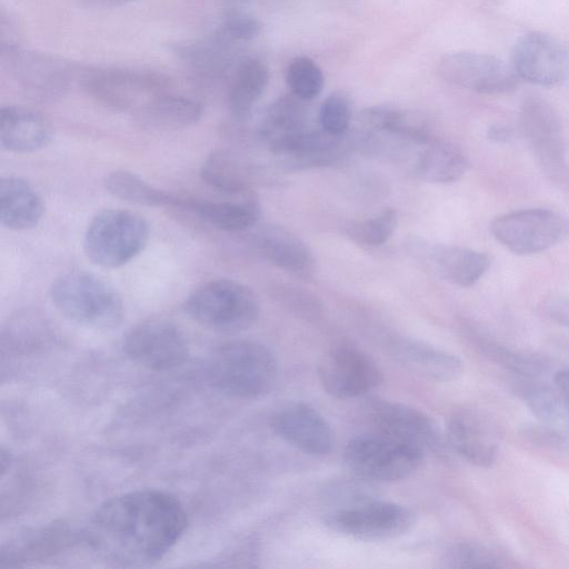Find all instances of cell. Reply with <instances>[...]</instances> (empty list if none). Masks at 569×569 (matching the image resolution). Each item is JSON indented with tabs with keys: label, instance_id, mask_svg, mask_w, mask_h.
Returning a JSON list of instances; mask_svg holds the SVG:
<instances>
[{
	"label": "cell",
	"instance_id": "1",
	"mask_svg": "<svg viewBox=\"0 0 569 569\" xmlns=\"http://www.w3.org/2000/svg\"><path fill=\"white\" fill-rule=\"evenodd\" d=\"M186 528V511L174 496L141 489L102 502L89 519L82 538L104 560L138 567L161 559Z\"/></svg>",
	"mask_w": 569,
	"mask_h": 569
},
{
	"label": "cell",
	"instance_id": "2",
	"mask_svg": "<svg viewBox=\"0 0 569 569\" xmlns=\"http://www.w3.org/2000/svg\"><path fill=\"white\" fill-rule=\"evenodd\" d=\"M207 373L211 386L220 392L240 399H256L272 389L278 362L263 343L233 340L212 351Z\"/></svg>",
	"mask_w": 569,
	"mask_h": 569
},
{
	"label": "cell",
	"instance_id": "3",
	"mask_svg": "<svg viewBox=\"0 0 569 569\" xmlns=\"http://www.w3.org/2000/svg\"><path fill=\"white\" fill-rule=\"evenodd\" d=\"M50 299L68 320L91 329H114L123 320L124 305L118 291L98 276L71 270L50 287Z\"/></svg>",
	"mask_w": 569,
	"mask_h": 569
},
{
	"label": "cell",
	"instance_id": "4",
	"mask_svg": "<svg viewBox=\"0 0 569 569\" xmlns=\"http://www.w3.org/2000/svg\"><path fill=\"white\" fill-rule=\"evenodd\" d=\"M183 310L203 327L233 333L256 322L259 302L246 284L231 279H213L197 287L186 298Z\"/></svg>",
	"mask_w": 569,
	"mask_h": 569
},
{
	"label": "cell",
	"instance_id": "5",
	"mask_svg": "<svg viewBox=\"0 0 569 569\" xmlns=\"http://www.w3.org/2000/svg\"><path fill=\"white\" fill-rule=\"evenodd\" d=\"M149 237V224L140 214L123 209H104L88 223L83 249L93 264L116 269L140 254Z\"/></svg>",
	"mask_w": 569,
	"mask_h": 569
},
{
	"label": "cell",
	"instance_id": "6",
	"mask_svg": "<svg viewBox=\"0 0 569 569\" xmlns=\"http://www.w3.org/2000/svg\"><path fill=\"white\" fill-rule=\"evenodd\" d=\"M423 455L421 448L377 430L350 439L343 459L359 478L396 482L411 477L421 466Z\"/></svg>",
	"mask_w": 569,
	"mask_h": 569
},
{
	"label": "cell",
	"instance_id": "7",
	"mask_svg": "<svg viewBox=\"0 0 569 569\" xmlns=\"http://www.w3.org/2000/svg\"><path fill=\"white\" fill-rule=\"evenodd\" d=\"M417 522L408 507L385 500L358 498L323 517L330 530L362 541H386L410 532Z\"/></svg>",
	"mask_w": 569,
	"mask_h": 569
},
{
	"label": "cell",
	"instance_id": "8",
	"mask_svg": "<svg viewBox=\"0 0 569 569\" xmlns=\"http://www.w3.org/2000/svg\"><path fill=\"white\" fill-rule=\"evenodd\" d=\"M520 130L541 171L553 183L569 188V162L560 119L551 104L537 94L520 106Z\"/></svg>",
	"mask_w": 569,
	"mask_h": 569
},
{
	"label": "cell",
	"instance_id": "9",
	"mask_svg": "<svg viewBox=\"0 0 569 569\" xmlns=\"http://www.w3.org/2000/svg\"><path fill=\"white\" fill-rule=\"evenodd\" d=\"M490 232L509 251L535 254L569 239V217L547 208L513 210L496 217Z\"/></svg>",
	"mask_w": 569,
	"mask_h": 569
},
{
	"label": "cell",
	"instance_id": "10",
	"mask_svg": "<svg viewBox=\"0 0 569 569\" xmlns=\"http://www.w3.org/2000/svg\"><path fill=\"white\" fill-rule=\"evenodd\" d=\"M81 86L100 104L134 112L151 98L167 92L169 79L147 69L98 67L83 72Z\"/></svg>",
	"mask_w": 569,
	"mask_h": 569
},
{
	"label": "cell",
	"instance_id": "11",
	"mask_svg": "<svg viewBox=\"0 0 569 569\" xmlns=\"http://www.w3.org/2000/svg\"><path fill=\"white\" fill-rule=\"evenodd\" d=\"M0 56L3 67L29 99L51 103L67 92L71 69L63 60L20 46L1 50Z\"/></svg>",
	"mask_w": 569,
	"mask_h": 569
},
{
	"label": "cell",
	"instance_id": "12",
	"mask_svg": "<svg viewBox=\"0 0 569 569\" xmlns=\"http://www.w3.org/2000/svg\"><path fill=\"white\" fill-rule=\"evenodd\" d=\"M122 349L129 359L153 371L174 369L189 356L184 333L164 319H150L132 327L123 337Z\"/></svg>",
	"mask_w": 569,
	"mask_h": 569
},
{
	"label": "cell",
	"instance_id": "13",
	"mask_svg": "<svg viewBox=\"0 0 569 569\" xmlns=\"http://www.w3.org/2000/svg\"><path fill=\"white\" fill-rule=\"evenodd\" d=\"M438 71L448 83L483 94L510 92L518 82L511 64L476 51L445 54L438 63Z\"/></svg>",
	"mask_w": 569,
	"mask_h": 569
},
{
	"label": "cell",
	"instance_id": "14",
	"mask_svg": "<svg viewBox=\"0 0 569 569\" xmlns=\"http://www.w3.org/2000/svg\"><path fill=\"white\" fill-rule=\"evenodd\" d=\"M318 377L323 390L339 399L356 398L381 385L382 371L365 351L340 346L321 360Z\"/></svg>",
	"mask_w": 569,
	"mask_h": 569
},
{
	"label": "cell",
	"instance_id": "15",
	"mask_svg": "<svg viewBox=\"0 0 569 569\" xmlns=\"http://www.w3.org/2000/svg\"><path fill=\"white\" fill-rule=\"evenodd\" d=\"M367 410L378 431L410 442L423 451H432L446 458L450 449L447 438L425 411L412 406L382 399H373Z\"/></svg>",
	"mask_w": 569,
	"mask_h": 569
},
{
	"label": "cell",
	"instance_id": "16",
	"mask_svg": "<svg viewBox=\"0 0 569 569\" xmlns=\"http://www.w3.org/2000/svg\"><path fill=\"white\" fill-rule=\"evenodd\" d=\"M511 67L518 78L530 83L557 86L569 76V51L550 34L529 32L515 43Z\"/></svg>",
	"mask_w": 569,
	"mask_h": 569
},
{
	"label": "cell",
	"instance_id": "17",
	"mask_svg": "<svg viewBox=\"0 0 569 569\" xmlns=\"http://www.w3.org/2000/svg\"><path fill=\"white\" fill-rule=\"evenodd\" d=\"M406 244L410 254L425 268L459 287L473 286L490 267L487 253L470 248L432 244L420 238H410Z\"/></svg>",
	"mask_w": 569,
	"mask_h": 569
},
{
	"label": "cell",
	"instance_id": "18",
	"mask_svg": "<svg viewBox=\"0 0 569 569\" xmlns=\"http://www.w3.org/2000/svg\"><path fill=\"white\" fill-rule=\"evenodd\" d=\"M270 428L291 447L312 456L328 455L335 445L331 426L313 407L288 402L270 417Z\"/></svg>",
	"mask_w": 569,
	"mask_h": 569
},
{
	"label": "cell",
	"instance_id": "19",
	"mask_svg": "<svg viewBox=\"0 0 569 569\" xmlns=\"http://www.w3.org/2000/svg\"><path fill=\"white\" fill-rule=\"evenodd\" d=\"M446 438L451 450L477 467H490L496 460L498 430L480 411H456L448 420Z\"/></svg>",
	"mask_w": 569,
	"mask_h": 569
},
{
	"label": "cell",
	"instance_id": "20",
	"mask_svg": "<svg viewBox=\"0 0 569 569\" xmlns=\"http://www.w3.org/2000/svg\"><path fill=\"white\" fill-rule=\"evenodd\" d=\"M408 149L409 171L422 181L452 183L469 169L468 158L458 147L436 138L413 143V152L410 143Z\"/></svg>",
	"mask_w": 569,
	"mask_h": 569
},
{
	"label": "cell",
	"instance_id": "21",
	"mask_svg": "<svg viewBox=\"0 0 569 569\" xmlns=\"http://www.w3.org/2000/svg\"><path fill=\"white\" fill-rule=\"evenodd\" d=\"M170 207L182 208L208 224L227 232H241L253 227L261 216L258 200L246 194L233 200H207L173 194Z\"/></svg>",
	"mask_w": 569,
	"mask_h": 569
},
{
	"label": "cell",
	"instance_id": "22",
	"mask_svg": "<svg viewBox=\"0 0 569 569\" xmlns=\"http://www.w3.org/2000/svg\"><path fill=\"white\" fill-rule=\"evenodd\" d=\"M53 127L40 112L20 107L4 106L0 110V144L14 153L39 151L52 141Z\"/></svg>",
	"mask_w": 569,
	"mask_h": 569
},
{
	"label": "cell",
	"instance_id": "23",
	"mask_svg": "<svg viewBox=\"0 0 569 569\" xmlns=\"http://www.w3.org/2000/svg\"><path fill=\"white\" fill-rule=\"evenodd\" d=\"M78 536L63 522H52L26 531L2 545L0 568L19 567L24 562L52 556L76 542Z\"/></svg>",
	"mask_w": 569,
	"mask_h": 569
},
{
	"label": "cell",
	"instance_id": "24",
	"mask_svg": "<svg viewBox=\"0 0 569 569\" xmlns=\"http://www.w3.org/2000/svg\"><path fill=\"white\" fill-rule=\"evenodd\" d=\"M253 243L260 256L279 269L300 277L313 270L315 259L309 247L284 227H262L254 234Z\"/></svg>",
	"mask_w": 569,
	"mask_h": 569
},
{
	"label": "cell",
	"instance_id": "25",
	"mask_svg": "<svg viewBox=\"0 0 569 569\" xmlns=\"http://www.w3.org/2000/svg\"><path fill=\"white\" fill-rule=\"evenodd\" d=\"M395 357L412 372L437 382H451L463 372L456 355L416 339L400 338L392 343Z\"/></svg>",
	"mask_w": 569,
	"mask_h": 569
},
{
	"label": "cell",
	"instance_id": "26",
	"mask_svg": "<svg viewBox=\"0 0 569 569\" xmlns=\"http://www.w3.org/2000/svg\"><path fill=\"white\" fill-rule=\"evenodd\" d=\"M236 47L208 34L201 39L177 41L170 49L198 78L216 81L224 78L236 60Z\"/></svg>",
	"mask_w": 569,
	"mask_h": 569
},
{
	"label": "cell",
	"instance_id": "27",
	"mask_svg": "<svg viewBox=\"0 0 569 569\" xmlns=\"http://www.w3.org/2000/svg\"><path fill=\"white\" fill-rule=\"evenodd\" d=\"M44 204L38 191L24 179L8 176L0 180V221L13 231L38 226Z\"/></svg>",
	"mask_w": 569,
	"mask_h": 569
},
{
	"label": "cell",
	"instance_id": "28",
	"mask_svg": "<svg viewBox=\"0 0 569 569\" xmlns=\"http://www.w3.org/2000/svg\"><path fill=\"white\" fill-rule=\"evenodd\" d=\"M202 113L203 107L199 101L164 92L138 108L134 120L143 129L168 131L193 126Z\"/></svg>",
	"mask_w": 569,
	"mask_h": 569
},
{
	"label": "cell",
	"instance_id": "29",
	"mask_svg": "<svg viewBox=\"0 0 569 569\" xmlns=\"http://www.w3.org/2000/svg\"><path fill=\"white\" fill-rule=\"evenodd\" d=\"M305 100L295 94L279 97L266 109L259 124V136L271 152L283 142L308 129Z\"/></svg>",
	"mask_w": 569,
	"mask_h": 569
},
{
	"label": "cell",
	"instance_id": "30",
	"mask_svg": "<svg viewBox=\"0 0 569 569\" xmlns=\"http://www.w3.org/2000/svg\"><path fill=\"white\" fill-rule=\"evenodd\" d=\"M200 176L216 191L227 196H243L249 193L253 173L240 156L219 149L204 159Z\"/></svg>",
	"mask_w": 569,
	"mask_h": 569
},
{
	"label": "cell",
	"instance_id": "31",
	"mask_svg": "<svg viewBox=\"0 0 569 569\" xmlns=\"http://www.w3.org/2000/svg\"><path fill=\"white\" fill-rule=\"evenodd\" d=\"M270 74L267 64L258 58H246L237 64L227 94L231 114L246 119L263 94Z\"/></svg>",
	"mask_w": 569,
	"mask_h": 569
},
{
	"label": "cell",
	"instance_id": "32",
	"mask_svg": "<svg viewBox=\"0 0 569 569\" xmlns=\"http://www.w3.org/2000/svg\"><path fill=\"white\" fill-rule=\"evenodd\" d=\"M106 190L126 202L144 207H170L173 193L160 190L128 170L109 172L103 181Z\"/></svg>",
	"mask_w": 569,
	"mask_h": 569
},
{
	"label": "cell",
	"instance_id": "33",
	"mask_svg": "<svg viewBox=\"0 0 569 569\" xmlns=\"http://www.w3.org/2000/svg\"><path fill=\"white\" fill-rule=\"evenodd\" d=\"M520 390L527 407L539 422L567 431L569 408L557 387L526 383Z\"/></svg>",
	"mask_w": 569,
	"mask_h": 569
},
{
	"label": "cell",
	"instance_id": "34",
	"mask_svg": "<svg viewBox=\"0 0 569 569\" xmlns=\"http://www.w3.org/2000/svg\"><path fill=\"white\" fill-rule=\"evenodd\" d=\"M286 80L291 93L305 101L317 98L325 84L320 67L306 56L296 57L290 61Z\"/></svg>",
	"mask_w": 569,
	"mask_h": 569
},
{
	"label": "cell",
	"instance_id": "35",
	"mask_svg": "<svg viewBox=\"0 0 569 569\" xmlns=\"http://www.w3.org/2000/svg\"><path fill=\"white\" fill-rule=\"evenodd\" d=\"M261 30L260 21L249 13L232 10L217 24L210 36L230 46L252 40Z\"/></svg>",
	"mask_w": 569,
	"mask_h": 569
},
{
	"label": "cell",
	"instance_id": "36",
	"mask_svg": "<svg viewBox=\"0 0 569 569\" xmlns=\"http://www.w3.org/2000/svg\"><path fill=\"white\" fill-rule=\"evenodd\" d=\"M352 118L350 97L345 91H335L321 103L319 110L320 127L333 136H343Z\"/></svg>",
	"mask_w": 569,
	"mask_h": 569
},
{
	"label": "cell",
	"instance_id": "37",
	"mask_svg": "<svg viewBox=\"0 0 569 569\" xmlns=\"http://www.w3.org/2000/svg\"><path fill=\"white\" fill-rule=\"evenodd\" d=\"M451 568H498L500 559L487 547L478 542L462 541L451 546L445 556Z\"/></svg>",
	"mask_w": 569,
	"mask_h": 569
},
{
	"label": "cell",
	"instance_id": "38",
	"mask_svg": "<svg viewBox=\"0 0 569 569\" xmlns=\"http://www.w3.org/2000/svg\"><path fill=\"white\" fill-rule=\"evenodd\" d=\"M398 223V213L387 208L370 219L351 228V237L366 246H380L393 233Z\"/></svg>",
	"mask_w": 569,
	"mask_h": 569
},
{
	"label": "cell",
	"instance_id": "39",
	"mask_svg": "<svg viewBox=\"0 0 569 569\" xmlns=\"http://www.w3.org/2000/svg\"><path fill=\"white\" fill-rule=\"evenodd\" d=\"M488 353L499 363L523 378H535L546 371L547 365L538 357L509 350L498 345H485Z\"/></svg>",
	"mask_w": 569,
	"mask_h": 569
},
{
	"label": "cell",
	"instance_id": "40",
	"mask_svg": "<svg viewBox=\"0 0 569 569\" xmlns=\"http://www.w3.org/2000/svg\"><path fill=\"white\" fill-rule=\"evenodd\" d=\"M521 435L529 442L550 449H566L569 447V433L566 430L539 422L526 425Z\"/></svg>",
	"mask_w": 569,
	"mask_h": 569
},
{
	"label": "cell",
	"instance_id": "41",
	"mask_svg": "<svg viewBox=\"0 0 569 569\" xmlns=\"http://www.w3.org/2000/svg\"><path fill=\"white\" fill-rule=\"evenodd\" d=\"M545 313L558 325L569 329V296L550 295L543 302Z\"/></svg>",
	"mask_w": 569,
	"mask_h": 569
},
{
	"label": "cell",
	"instance_id": "42",
	"mask_svg": "<svg viewBox=\"0 0 569 569\" xmlns=\"http://www.w3.org/2000/svg\"><path fill=\"white\" fill-rule=\"evenodd\" d=\"M19 28L14 18L4 10L0 14V51L19 47Z\"/></svg>",
	"mask_w": 569,
	"mask_h": 569
},
{
	"label": "cell",
	"instance_id": "43",
	"mask_svg": "<svg viewBox=\"0 0 569 569\" xmlns=\"http://www.w3.org/2000/svg\"><path fill=\"white\" fill-rule=\"evenodd\" d=\"M515 131L511 127L505 124H495L488 129L490 140L499 143H506L513 139Z\"/></svg>",
	"mask_w": 569,
	"mask_h": 569
},
{
	"label": "cell",
	"instance_id": "44",
	"mask_svg": "<svg viewBox=\"0 0 569 569\" xmlns=\"http://www.w3.org/2000/svg\"><path fill=\"white\" fill-rule=\"evenodd\" d=\"M87 9L102 10L122 6L133 0H78Z\"/></svg>",
	"mask_w": 569,
	"mask_h": 569
},
{
	"label": "cell",
	"instance_id": "45",
	"mask_svg": "<svg viewBox=\"0 0 569 569\" xmlns=\"http://www.w3.org/2000/svg\"><path fill=\"white\" fill-rule=\"evenodd\" d=\"M555 386L562 395L569 408V369L561 370L555 375Z\"/></svg>",
	"mask_w": 569,
	"mask_h": 569
},
{
	"label": "cell",
	"instance_id": "46",
	"mask_svg": "<svg viewBox=\"0 0 569 569\" xmlns=\"http://www.w3.org/2000/svg\"><path fill=\"white\" fill-rule=\"evenodd\" d=\"M231 2H239V1H242V0H230Z\"/></svg>",
	"mask_w": 569,
	"mask_h": 569
}]
</instances>
